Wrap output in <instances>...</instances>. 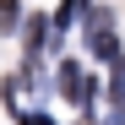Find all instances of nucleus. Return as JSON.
Returning <instances> with one entry per match:
<instances>
[{
	"label": "nucleus",
	"instance_id": "obj_1",
	"mask_svg": "<svg viewBox=\"0 0 125 125\" xmlns=\"http://www.w3.org/2000/svg\"><path fill=\"white\" fill-rule=\"evenodd\" d=\"M87 44H93V54H114V16L109 11L87 16Z\"/></svg>",
	"mask_w": 125,
	"mask_h": 125
},
{
	"label": "nucleus",
	"instance_id": "obj_2",
	"mask_svg": "<svg viewBox=\"0 0 125 125\" xmlns=\"http://www.w3.org/2000/svg\"><path fill=\"white\" fill-rule=\"evenodd\" d=\"M60 93H65L71 103H87V93H93V82H87V71L65 60V65H60Z\"/></svg>",
	"mask_w": 125,
	"mask_h": 125
},
{
	"label": "nucleus",
	"instance_id": "obj_3",
	"mask_svg": "<svg viewBox=\"0 0 125 125\" xmlns=\"http://www.w3.org/2000/svg\"><path fill=\"white\" fill-rule=\"evenodd\" d=\"M11 22H16V0H0V33H11Z\"/></svg>",
	"mask_w": 125,
	"mask_h": 125
},
{
	"label": "nucleus",
	"instance_id": "obj_4",
	"mask_svg": "<svg viewBox=\"0 0 125 125\" xmlns=\"http://www.w3.org/2000/svg\"><path fill=\"white\" fill-rule=\"evenodd\" d=\"M16 125H49V114H27V120H16Z\"/></svg>",
	"mask_w": 125,
	"mask_h": 125
}]
</instances>
